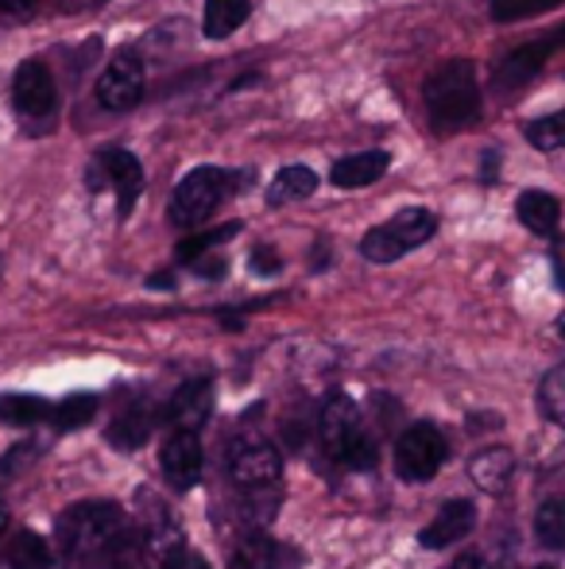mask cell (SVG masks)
<instances>
[{
    "mask_svg": "<svg viewBox=\"0 0 565 569\" xmlns=\"http://www.w3.org/2000/svg\"><path fill=\"white\" fill-rule=\"evenodd\" d=\"M124 531V511L113 500H82L67 508L54 523V547H59L62 562L85 569L98 566L105 547Z\"/></svg>",
    "mask_w": 565,
    "mask_h": 569,
    "instance_id": "6da1fadb",
    "label": "cell"
},
{
    "mask_svg": "<svg viewBox=\"0 0 565 569\" xmlns=\"http://www.w3.org/2000/svg\"><path fill=\"white\" fill-rule=\"evenodd\" d=\"M426 113L442 132H461L481 120V90H476V67L468 59L442 62L426 78Z\"/></svg>",
    "mask_w": 565,
    "mask_h": 569,
    "instance_id": "7a4b0ae2",
    "label": "cell"
},
{
    "mask_svg": "<svg viewBox=\"0 0 565 569\" xmlns=\"http://www.w3.org/2000/svg\"><path fill=\"white\" fill-rule=\"evenodd\" d=\"M317 442H322V450L333 457V461H341L345 469L353 472H364L376 465V438L364 430L361 422V411H356V403L349 396H330L322 407V415H317Z\"/></svg>",
    "mask_w": 565,
    "mask_h": 569,
    "instance_id": "3957f363",
    "label": "cell"
},
{
    "mask_svg": "<svg viewBox=\"0 0 565 569\" xmlns=\"http://www.w3.org/2000/svg\"><path fill=\"white\" fill-rule=\"evenodd\" d=\"M233 187H236V179L229 171H221V167H198V171H190L186 179L174 187L167 218L179 229H198L202 221L213 218V210H218L229 194H233Z\"/></svg>",
    "mask_w": 565,
    "mask_h": 569,
    "instance_id": "277c9868",
    "label": "cell"
},
{
    "mask_svg": "<svg viewBox=\"0 0 565 569\" xmlns=\"http://www.w3.org/2000/svg\"><path fill=\"white\" fill-rule=\"evenodd\" d=\"M434 232H437V218L430 210H403V213H395L387 226L364 232L361 252L369 256L372 263H395L403 252L426 244Z\"/></svg>",
    "mask_w": 565,
    "mask_h": 569,
    "instance_id": "5b68a950",
    "label": "cell"
},
{
    "mask_svg": "<svg viewBox=\"0 0 565 569\" xmlns=\"http://www.w3.org/2000/svg\"><path fill=\"white\" fill-rule=\"evenodd\" d=\"M229 477L241 492H256V488H275L283 477V453L275 450L268 438L260 435H241L229 446Z\"/></svg>",
    "mask_w": 565,
    "mask_h": 569,
    "instance_id": "8992f818",
    "label": "cell"
},
{
    "mask_svg": "<svg viewBox=\"0 0 565 569\" xmlns=\"http://www.w3.org/2000/svg\"><path fill=\"white\" fill-rule=\"evenodd\" d=\"M445 461H450V446H445V435L434 422H415L395 442V472L411 485L434 480Z\"/></svg>",
    "mask_w": 565,
    "mask_h": 569,
    "instance_id": "52a82bcc",
    "label": "cell"
},
{
    "mask_svg": "<svg viewBox=\"0 0 565 569\" xmlns=\"http://www.w3.org/2000/svg\"><path fill=\"white\" fill-rule=\"evenodd\" d=\"M143 98V62L137 51H117L98 78V101L109 113H129Z\"/></svg>",
    "mask_w": 565,
    "mask_h": 569,
    "instance_id": "ba28073f",
    "label": "cell"
},
{
    "mask_svg": "<svg viewBox=\"0 0 565 569\" xmlns=\"http://www.w3.org/2000/svg\"><path fill=\"white\" fill-rule=\"evenodd\" d=\"M202 465H205V453L194 430H171V435H167L163 450H159V469H163L167 485L179 488V492H190V488L202 480Z\"/></svg>",
    "mask_w": 565,
    "mask_h": 569,
    "instance_id": "9c48e42d",
    "label": "cell"
},
{
    "mask_svg": "<svg viewBox=\"0 0 565 569\" xmlns=\"http://www.w3.org/2000/svg\"><path fill=\"white\" fill-rule=\"evenodd\" d=\"M562 39H565V28L551 31V36H543V39H535V43L515 47V51L496 67V90H519V86H527L531 78H538V70H543L546 59L558 51Z\"/></svg>",
    "mask_w": 565,
    "mask_h": 569,
    "instance_id": "30bf717a",
    "label": "cell"
},
{
    "mask_svg": "<svg viewBox=\"0 0 565 569\" xmlns=\"http://www.w3.org/2000/svg\"><path fill=\"white\" fill-rule=\"evenodd\" d=\"M12 101L23 117H47L54 109V78L39 59L20 62L12 78Z\"/></svg>",
    "mask_w": 565,
    "mask_h": 569,
    "instance_id": "8fae6325",
    "label": "cell"
},
{
    "mask_svg": "<svg viewBox=\"0 0 565 569\" xmlns=\"http://www.w3.org/2000/svg\"><path fill=\"white\" fill-rule=\"evenodd\" d=\"M98 167L109 174V182H113V190H117V213H121V218H129V213L137 210L140 190H143L140 159L132 156V151H124V148H105L98 156Z\"/></svg>",
    "mask_w": 565,
    "mask_h": 569,
    "instance_id": "7c38bea8",
    "label": "cell"
},
{
    "mask_svg": "<svg viewBox=\"0 0 565 569\" xmlns=\"http://www.w3.org/2000/svg\"><path fill=\"white\" fill-rule=\"evenodd\" d=\"M167 422H171V430H202L205 422H210L213 415V380H186L179 391L171 396V403H167Z\"/></svg>",
    "mask_w": 565,
    "mask_h": 569,
    "instance_id": "4fadbf2b",
    "label": "cell"
},
{
    "mask_svg": "<svg viewBox=\"0 0 565 569\" xmlns=\"http://www.w3.org/2000/svg\"><path fill=\"white\" fill-rule=\"evenodd\" d=\"M473 527H476L473 500H450L434 519H430L423 531H418V542H423L426 550H445V547H453V542L468 539Z\"/></svg>",
    "mask_w": 565,
    "mask_h": 569,
    "instance_id": "5bb4252c",
    "label": "cell"
},
{
    "mask_svg": "<svg viewBox=\"0 0 565 569\" xmlns=\"http://www.w3.org/2000/svg\"><path fill=\"white\" fill-rule=\"evenodd\" d=\"M387 167H392V156H387V151H361V156L337 159L330 179H333V187L356 190V187H372L376 179H384Z\"/></svg>",
    "mask_w": 565,
    "mask_h": 569,
    "instance_id": "9a60e30c",
    "label": "cell"
},
{
    "mask_svg": "<svg viewBox=\"0 0 565 569\" xmlns=\"http://www.w3.org/2000/svg\"><path fill=\"white\" fill-rule=\"evenodd\" d=\"M512 472H515V457H512V450H504V446H488V450L473 453V461H468V477H473V485L488 496L504 492L507 480H512Z\"/></svg>",
    "mask_w": 565,
    "mask_h": 569,
    "instance_id": "2e32d148",
    "label": "cell"
},
{
    "mask_svg": "<svg viewBox=\"0 0 565 569\" xmlns=\"http://www.w3.org/2000/svg\"><path fill=\"white\" fill-rule=\"evenodd\" d=\"M229 569H283V547L275 539H268L260 527H252L233 547Z\"/></svg>",
    "mask_w": 565,
    "mask_h": 569,
    "instance_id": "e0dca14e",
    "label": "cell"
},
{
    "mask_svg": "<svg viewBox=\"0 0 565 569\" xmlns=\"http://www.w3.org/2000/svg\"><path fill=\"white\" fill-rule=\"evenodd\" d=\"M515 213H519L523 226H527L531 232H538V237H551V232H558V221H562L558 198L546 194V190H527V194H519Z\"/></svg>",
    "mask_w": 565,
    "mask_h": 569,
    "instance_id": "ac0fdd59",
    "label": "cell"
},
{
    "mask_svg": "<svg viewBox=\"0 0 565 569\" xmlns=\"http://www.w3.org/2000/svg\"><path fill=\"white\" fill-rule=\"evenodd\" d=\"M252 0H205V16H202V36L205 39H225L249 20Z\"/></svg>",
    "mask_w": 565,
    "mask_h": 569,
    "instance_id": "d6986e66",
    "label": "cell"
},
{
    "mask_svg": "<svg viewBox=\"0 0 565 569\" xmlns=\"http://www.w3.org/2000/svg\"><path fill=\"white\" fill-rule=\"evenodd\" d=\"M151 427H155V411L151 407H129L124 415H117V422L109 427V442L117 450H140L151 438Z\"/></svg>",
    "mask_w": 565,
    "mask_h": 569,
    "instance_id": "ffe728a7",
    "label": "cell"
},
{
    "mask_svg": "<svg viewBox=\"0 0 565 569\" xmlns=\"http://www.w3.org/2000/svg\"><path fill=\"white\" fill-rule=\"evenodd\" d=\"M54 566V550L43 535L36 531H20L8 547V569H51Z\"/></svg>",
    "mask_w": 565,
    "mask_h": 569,
    "instance_id": "44dd1931",
    "label": "cell"
},
{
    "mask_svg": "<svg viewBox=\"0 0 565 569\" xmlns=\"http://www.w3.org/2000/svg\"><path fill=\"white\" fill-rule=\"evenodd\" d=\"M101 399L90 396V391H78V396H67L59 407H51V415L47 419L54 422V430L59 435H70V430H82L85 422H93V415H98Z\"/></svg>",
    "mask_w": 565,
    "mask_h": 569,
    "instance_id": "7402d4cb",
    "label": "cell"
},
{
    "mask_svg": "<svg viewBox=\"0 0 565 569\" xmlns=\"http://www.w3.org/2000/svg\"><path fill=\"white\" fill-rule=\"evenodd\" d=\"M314 190H317V174L310 167H283L275 174L272 190H268V202L286 206V202H299V198H310Z\"/></svg>",
    "mask_w": 565,
    "mask_h": 569,
    "instance_id": "603a6c76",
    "label": "cell"
},
{
    "mask_svg": "<svg viewBox=\"0 0 565 569\" xmlns=\"http://www.w3.org/2000/svg\"><path fill=\"white\" fill-rule=\"evenodd\" d=\"M47 415H51V403L39 396H23V391L0 396V422H8V427H36Z\"/></svg>",
    "mask_w": 565,
    "mask_h": 569,
    "instance_id": "cb8c5ba5",
    "label": "cell"
},
{
    "mask_svg": "<svg viewBox=\"0 0 565 569\" xmlns=\"http://www.w3.org/2000/svg\"><path fill=\"white\" fill-rule=\"evenodd\" d=\"M140 566H143V535L124 523V531L98 558V569H140Z\"/></svg>",
    "mask_w": 565,
    "mask_h": 569,
    "instance_id": "d4e9b609",
    "label": "cell"
},
{
    "mask_svg": "<svg viewBox=\"0 0 565 569\" xmlns=\"http://www.w3.org/2000/svg\"><path fill=\"white\" fill-rule=\"evenodd\" d=\"M535 539L546 550L565 547V496H551L535 516Z\"/></svg>",
    "mask_w": 565,
    "mask_h": 569,
    "instance_id": "484cf974",
    "label": "cell"
},
{
    "mask_svg": "<svg viewBox=\"0 0 565 569\" xmlns=\"http://www.w3.org/2000/svg\"><path fill=\"white\" fill-rule=\"evenodd\" d=\"M241 226L236 221H229V226H218V229H205V232H194V237L179 240V248H174V256H179V263H194L198 256H205L210 248L225 244V240H233Z\"/></svg>",
    "mask_w": 565,
    "mask_h": 569,
    "instance_id": "4316f807",
    "label": "cell"
},
{
    "mask_svg": "<svg viewBox=\"0 0 565 569\" xmlns=\"http://www.w3.org/2000/svg\"><path fill=\"white\" fill-rule=\"evenodd\" d=\"M523 136H527L531 148L538 151H558L565 148V109L554 117H543V120H531L527 128H523Z\"/></svg>",
    "mask_w": 565,
    "mask_h": 569,
    "instance_id": "83f0119b",
    "label": "cell"
},
{
    "mask_svg": "<svg viewBox=\"0 0 565 569\" xmlns=\"http://www.w3.org/2000/svg\"><path fill=\"white\" fill-rule=\"evenodd\" d=\"M538 403H543L546 419L558 422V427L565 430V365L554 368V372L543 380V388H538Z\"/></svg>",
    "mask_w": 565,
    "mask_h": 569,
    "instance_id": "f1b7e54d",
    "label": "cell"
},
{
    "mask_svg": "<svg viewBox=\"0 0 565 569\" xmlns=\"http://www.w3.org/2000/svg\"><path fill=\"white\" fill-rule=\"evenodd\" d=\"M558 4H565V0H492V20L515 23V20H527V16L551 12Z\"/></svg>",
    "mask_w": 565,
    "mask_h": 569,
    "instance_id": "f546056e",
    "label": "cell"
},
{
    "mask_svg": "<svg viewBox=\"0 0 565 569\" xmlns=\"http://www.w3.org/2000/svg\"><path fill=\"white\" fill-rule=\"evenodd\" d=\"M151 569H213V566L205 562L202 555H194V550H186V542H182V547L167 550L163 558H155V562H151Z\"/></svg>",
    "mask_w": 565,
    "mask_h": 569,
    "instance_id": "4dcf8cb0",
    "label": "cell"
},
{
    "mask_svg": "<svg viewBox=\"0 0 565 569\" xmlns=\"http://www.w3.org/2000/svg\"><path fill=\"white\" fill-rule=\"evenodd\" d=\"M450 569H507V566H504V558L492 555V550H468V555H461Z\"/></svg>",
    "mask_w": 565,
    "mask_h": 569,
    "instance_id": "1f68e13d",
    "label": "cell"
},
{
    "mask_svg": "<svg viewBox=\"0 0 565 569\" xmlns=\"http://www.w3.org/2000/svg\"><path fill=\"white\" fill-rule=\"evenodd\" d=\"M252 271H256V276H275V271L283 268L280 263V256L272 252V248H256V252H252Z\"/></svg>",
    "mask_w": 565,
    "mask_h": 569,
    "instance_id": "d6a6232c",
    "label": "cell"
},
{
    "mask_svg": "<svg viewBox=\"0 0 565 569\" xmlns=\"http://www.w3.org/2000/svg\"><path fill=\"white\" fill-rule=\"evenodd\" d=\"M190 268H194L198 276H205V279H221V276H225L229 263L221 260V256H210V252H205V256H198V260L190 263Z\"/></svg>",
    "mask_w": 565,
    "mask_h": 569,
    "instance_id": "836d02e7",
    "label": "cell"
},
{
    "mask_svg": "<svg viewBox=\"0 0 565 569\" xmlns=\"http://www.w3.org/2000/svg\"><path fill=\"white\" fill-rule=\"evenodd\" d=\"M0 12L23 16V12H31V0H0Z\"/></svg>",
    "mask_w": 565,
    "mask_h": 569,
    "instance_id": "e575fe53",
    "label": "cell"
},
{
    "mask_svg": "<svg viewBox=\"0 0 565 569\" xmlns=\"http://www.w3.org/2000/svg\"><path fill=\"white\" fill-rule=\"evenodd\" d=\"M148 287H155V291H171V287H174V276H171V271H159V276H151V279H148Z\"/></svg>",
    "mask_w": 565,
    "mask_h": 569,
    "instance_id": "d590c367",
    "label": "cell"
},
{
    "mask_svg": "<svg viewBox=\"0 0 565 569\" xmlns=\"http://www.w3.org/2000/svg\"><path fill=\"white\" fill-rule=\"evenodd\" d=\"M492 179H496V151L484 156V182H492Z\"/></svg>",
    "mask_w": 565,
    "mask_h": 569,
    "instance_id": "8d00e7d4",
    "label": "cell"
},
{
    "mask_svg": "<svg viewBox=\"0 0 565 569\" xmlns=\"http://www.w3.org/2000/svg\"><path fill=\"white\" fill-rule=\"evenodd\" d=\"M4 527H8V503H4V496H0V535H4Z\"/></svg>",
    "mask_w": 565,
    "mask_h": 569,
    "instance_id": "74e56055",
    "label": "cell"
},
{
    "mask_svg": "<svg viewBox=\"0 0 565 569\" xmlns=\"http://www.w3.org/2000/svg\"><path fill=\"white\" fill-rule=\"evenodd\" d=\"M562 338H565V322H562Z\"/></svg>",
    "mask_w": 565,
    "mask_h": 569,
    "instance_id": "f35d334b",
    "label": "cell"
},
{
    "mask_svg": "<svg viewBox=\"0 0 565 569\" xmlns=\"http://www.w3.org/2000/svg\"><path fill=\"white\" fill-rule=\"evenodd\" d=\"M543 569H551V566H543Z\"/></svg>",
    "mask_w": 565,
    "mask_h": 569,
    "instance_id": "ab89813d",
    "label": "cell"
}]
</instances>
